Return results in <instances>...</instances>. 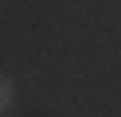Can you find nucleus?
Listing matches in <instances>:
<instances>
[{"label":"nucleus","mask_w":121,"mask_h":117,"mask_svg":"<svg viewBox=\"0 0 121 117\" xmlns=\"http://www.w3.org/2000/svg\"><path fill=\"white\" fill-rule=\"evenodd\" d=\"M12 105V78L0 74V109H8Z\"/></svg>","instance_id":"nucleus-1"}]
</instances>
